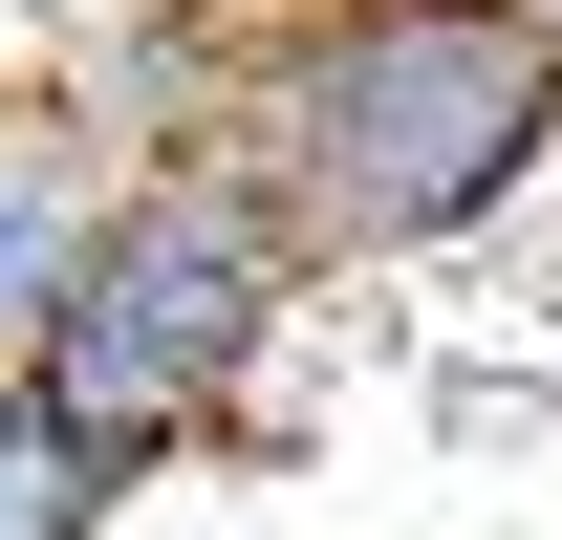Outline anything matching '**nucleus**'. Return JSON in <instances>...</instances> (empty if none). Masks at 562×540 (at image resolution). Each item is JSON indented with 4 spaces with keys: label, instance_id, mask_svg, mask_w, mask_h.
I'll list each match as a JSON object with an SVG mask.
<instances>
[{
    "label": "nucleus",
    "instance_id": "1",
    "mask_svg": "<svg viewBox=\"0 0 562 540\" xmlns=\"http://www.w3.org/2000/svg\"><path fill=\"white\" fill-rule=\"evenodd\" d=\"M216 173L347 260H454L562 173V0H260L216 66Z\"/></svg>",
    "mask_w": 562,
    "mask_h": 540
},
{
    "label": "nucleus",
    "instance_id": "2",
    "mask_svg": "<svg viewBox=\"0 0 562 540\" xmlns=\"http://www.w3.org/2000/svg\"><path fill=\"white\" fill-rule=\"evenodd\" d=\"M281 346H303V238H281L216 151H151V173H109L66 303L22 325V390L151 497L173 454H216V432L281 390Z\"/></svg>",
    "mask_w": 562,
    "mask_h": 540
},
{
    "label": "nucleus",
    "instance_id": "3",
    "mask_svg": "<svg viewBox=\"0 0 562 540\" xmlns=\"http://www.w3.org/2000/svg\"><path fill=\"white\" fill-rule=\"evenodd\" d=\"M87 216H109V151H87V109H0V368H22V325L66 303Z\"/></svg>",
    "mask_w": 562,
    "mask_h": 540
},
{
    "label": "nucleus",
    "instance_id": "4",
    "mask_svg": "<svg viewBox=\"0 0 562 540\" xmlns=\"http://www.w3.org/2000/svg\"><path fill=\"white\" fill-rule=\"evenodd\" d=\"M109 519H131V475H109V454L66 432V410L0 368V540H109Z\"/></svg>",
    "mask_w": 562,
    "mask_h": 540
}]
</instances>
